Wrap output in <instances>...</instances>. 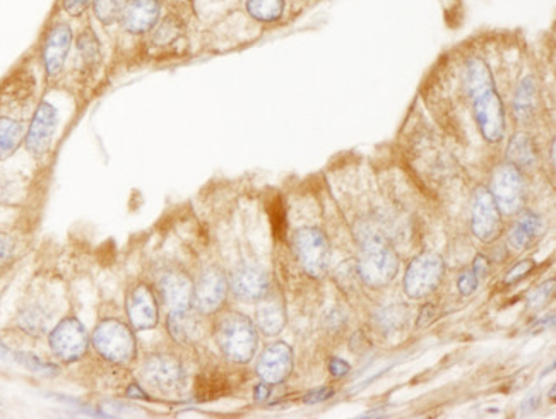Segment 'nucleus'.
Wrapping results in <instances>:
<instances>
[{"label":"nucleus","instance_id":"16","mask_svg":"<svg viewBox=\"0 0 556 419\" xmlns=\"http://www.w3.org/2000/svg\"><path fill=\"white\" fill-rule=\"evenodd\" d=\"M127 314L134 329H153L158 324V303L147 286H137L132 291L127 299Z\"/></svg>","mask_w":556,"mask_h":419},{"label":"nucleus","instance_id":"29","mask_svg":"<svg viewBox=\"0 0 556 419\" xmlns=\"http://www.w3.org/2000/svg\"><path fill=\"white\" fill-rule=\"evenodd\" d=\"M125 4L127 0H91V9L96 21H100L103 26H114L118 24Z\"/></svg>","mask_w":556,"mask_h":419},{"label":"nucleus","instance_id":"42","mask_svg":"<svg viewBox=\"0 0 556 419\" xmlns=\"http://www.w3.org/2000/svg\"><path fill=\"white\" fill-rule=\"evenodd\" d=\"M271 395V387H269V384H259L255 389H253V397H255V401H265L267 397Z\"/></svg>","mask_w":556,"mask_h":419},{"label":"nucleus","instance_id":"43","mask_svg":"<svg viewBox=\"0 0 556 419\" xmlns=\"http://www.w3.org/2000/svg\"><path fill=\"white\" fill-rule=\"evenodd\" d=\"M127 397H132V399H147L146 392L141 389L139 385H131L127 389Z\"/></svg>","mask_w":556,"mask_h":419},{"label":"nucleus","instance_id":"24","mask_svg":"<svg viewBox=\"0 0 556 419\" xmlns=\"http://www.w3.org/2000/svg\"><path fill=\"white\" fill-rule=\"evenodd\" d=\"M26 137V125L21 120L0 117V161L11 158Z\"/></svg>","mask_w":556,"mask_h":419},{"label":"nucleus","instance_id":"4","mask_svg":"<svg viewBox=\"0 0 556 419\" xmlns=\"http://www.w3.org/2000/svg\"><path fill=\"white\" fill-rule=\"evenodd\" d=\"M93 346L103 358L125 365L135 356V341L132 330L120 320H103L93 334Z\"/></svg>","mask_w":556,"mask_h":419},{"label":"nucleus","instance_id":"10","mask_svg":"<svg viewBox=\"0 0 556 419\" xmlns=\"http://www.w3.org/2000/svg\"><path fill=\"white\" fill-rule=\"evenodd\" d=\"M57 127H59L57 108L48 102H42L33 115L30 129L26 131L25 137L26 150L30 151V154L35 158H44L52 148Z\"/></svg>","mask_w":556,"mask_h":419},{"label":"nucleus","instance_id":"36","mask_svg":"<svg viewBox=\"0 0 556 419\" xmlns=\"http://www.w3.org/2000/svg\"><path fill=\"white\" fill-rule=\"evenodd\" d=\"M534 266H536L534 260H529V258H527V260H522V262H519V264L507 274L505 285H513V283L521 281L522 278H526L531 270H534Z\"/></svg>","mask_w":556,"mask_h":419},{"label":"nucleus","instance_id":"35","mask_svg":"<svg viewBox=\"0 0 556 419\" xmlns=\"http://www.w3.org/2000/svg\"><path fill=\"white\" fill-rule=\"evenodd\" d=\"M91 7V0H62L64 13L71 17H81L86 15Z\"/></svg>","mask_w":556,"mask_h":419},{"label":"nucleus","instance_id":"6","mask_svg":"<svg viewBox=\"0 0 556 419\" xmlns=\"http://www.w3.org/2000/svg\"><path fill=\"white\" fill-rule=\"evenodd\" d=\"M445 272L443 258L435 252L418 255L404 276V291L410 298H423L433 293Z\"/></svg>","mask_w":556,"mask_h":419},{"label":"nucleus","instance_id":"46","mask_svg":"<svg viewBox=\"0 0 556 419\" xmlns=\"http://www.w3.org/2000/svg\"><path fill=\"white\" fill-rule=\"evenodd\" d=\"M5 355H7V349H5V347H4V345L0 343V356H5Z\"/></svg>","mask_w":556,"mask_h":419},{"label":"nucleus","instance_id":"41","mask_svg":"<svg viewBox=\"0 0 556 419\" xmlns=\"http://www.w3.org/2000/svg\"><path fill=\"white\" fill-rule=\"evenodd\" d=\"M488 270H490V262H488V258H486L484 255H478V257L474 258L472 272H474V274L478 276V279H480V278H486Z\"/></svg>","mask_w":556,"mask_h":419},{"label":"nucleus","instance_id":"15","mask_svg":"<svg viewBox=\"0 0 556 419\" xmlns=\"http://www.w3.org/2000/svg\"><path fill=\"white\" fill-rule=\"evenodd\" d=\"M228 293V281L220 269L204 270L194 286V301L197 308L204 314H213L224 303Z\"/></svg>","mask_w":556,"mask_h":419},{"label":"nucleus","instance_id":"1","mask_svg":"<svg viewBox=\"0 0 556 419\" xmlns=\"http://www.w3.org/2000/svg\"><path fill=\"white\" fill-rule=\"evenodd\" d=\"M466 83L482 134L488 142H500L505 132V110L495 88V79L483 59L469 60Z\"/></svg>","mask_w":556,"mask_h":419},{"label":"nucleus","instance_id":"18","mask_svg":"<svg viewBox=\"0 0 556 419\" xmlns=\"http://www.w3.org/2000/svg\"><path fill=\"white\" fill-rule=\"evenodd\" d=\"M257 308V326L265 336H278L286 326V307L284 299L278 291H267L263 298L259 299Z\"/></svg>","mask_w":556,"mask_h":419},{"label":"nucleus","instance_id":"31","mask_svg":"<svg viewBox=\"0 0 556 419\" xmlns=\"http://www.w3.org/2000/svg\"><path fill=\"white\" fill-rule=\"evenodd\" d=\"M15 361H19L21 365H25L26 368H30L31 372L40 375H57L59 374V368L55 365H50V363H45L40 358L33 356V355H26V353H15Z\"/></svg>","mask_w":556,"mask_h":419},{"label":"nucleus","instance_id":"39","mask_svg":"<svg viewBox=\"0 0 556 419\" xmlns=\"http://www.w3.org/2000/svg\"><path fill=\"white\" fill-rule=\"evenodd\" d=\"M334 394L333 389H319L313 390L305 395V403L307 404H315V403H323L325 399H329Z\"/></svg>","mask_w":556,"mask_h":419},{"label":"nucleus","instance_id":"38","mask_svg":"<svg viewBox=\"0 0 556 419\" xmlns=\"http://www.w3.org/2000/svg\"><path fill=\"white\" fill-rule=\"evenodd\" d=\"M435 317H437V308H435V305H433V303H428V305H425V307L422 308V312H420L416 327L422 329V327L430 326V324L435 320Z\"/></svg>","mask_w":556,"mask_h":419},{"label":"nucleus","instance_id":"12","mask_svg":"<svg viewBox=\"0 0 556 419\" xmlns=\"http://www.w3.org/2000/svg\"><path fill=\"white\" fill-rule=\"evenodd\" d=\"M162 13V0H127L118 24L132 36H144L154 30Z\"/></svg>","mask_w":556,"mask_h":419},{"label":"nucleus","instance_id":"22","mask_svg":"<svg viewBox=\"0 0 556 419\" xmlns=\"http://www.w3.org/2000/svg\"><path fill=\"white\" fill-rule=\"evenodd\" d=\"M542 233V219L532 210H522L515 221L509 243L515 250H526Z\"/></svg>","mask_w":556,"mask_h":419},{"label":"nucleus","instance_id":"21","mask_svg":"<svg viewBox=\"0 0 556 419\" xmlns=\"http://www.w3.org/2000/svg\"><path fill=\"white\" fill-rule=\"evenodd\" d=\"M75 50H77L79 67L84 74H93L102 65V42L91 26H86L77 34Z\"/></svg>","mask_w":556,"mask_h":419},{"label":"nucleus","instance_id":"5","mask_svg":"<svg viewBox=\"0 0 556 419\" xmlns=\"http://www.w3.org/2000/svg\"><path fill=\"white\" fill-rule=\"evenodd\" d=\"M294 252L310 278H323L329 268V239L317 228H303L294 235Z\"/></svg>","mask_w":556,"mask_h":419},{"label":"nucleus","instance_id":"33","mask_svg":"<svg viewBox=\"0 0 556 419\" xmlns=\"http://www.w3.org/2000/svg\"><path fill=\"white\" fill-rule=\"evenodd\" d=\"M555 293V279H551L550 283H544L540 286L529 298V305L532 308H540L544 303H548V299L551 298V295Z\"/></svg>","mask_w":556,"mask_h":419},{"label":"nucleus","instance_id":"19","mask_svg":"<svg viewBox=\"0 0 556 419\" xmlns=\"http://www.w3.org/2000/svg\"><path fill=\"white\" fill-rule=\"evenodd\" d=\"M160 289L164 303L172 308V312L191 308L194 301V285L185 274L182 272L164 274L160 283Z\"/></svg>","mask_w":556,"mask_h":419},{"label":"nucleus","instance_id":"11","mask_svg":"<svg viewBox=\"0 0 556 419\" xmlns=\"http://www.w3.org/2000/svg\"><path fill=\"white\" fill-rule=\"evenodd\" d=\"M73 28L65 21L55 23L46 33L42 57H44L45 73L50 79H55L62 74L69 52L73 48Z\"/></svg>","mask_w":556,"mask_h":419},{"label":"nucleus","instance_id":"30","mask_svg":"<svg viewBox=\"0 0 556 419\" xmlns=\"http://www.w3.org/2000/svg\"><path fill=\"white\" fill-rule=\"evenodd\" d=\"M228 392V384L221 375H205L197 382L199 401H211Z\"/></svg>","mask_w":556,"mask_h":419},{"label":"nucleus","instance_id":"2","mask_svg":"<svg viewBox=\"0 0 556 419\" xmlns=\"http://www.w3.org/2000/svg\"><path fill=\"white\" fill-rule=\"evenodd\" d=\"M399 270V258L391 243L381 233H366L362 239L358 274L370 287L387 286Z\"/></svg>","mask_w":556,"mask_h":419},{"label":"nucleus","instance_id":"17","mask_svg":"<svg viewBox=\"0 0 556 419\" xmlns=\"http://www.w3.org/2000/svg\"><path fill=\"white\" fill-rule=\"evenodd\" d=\"M232 289L243 301H259L269 291V278L253 266H238L232 272Z\"/></svg>","mask_w":556,"mask_h":419},{"label":"nucleus","instance_id":"45","mask_svg":"<svg viewBox=\"0 0 556 419\" xmlns=\"http://www.w3.org/2000/svg\"><path fill=\"white\" fill-rule=\"evenodd\" d=\"M551 163L555 165V142L551 144Z\"/></svg>","mask_w":556,"mask_h":419},{"label":"nucleus","instance_id":"20","mask_svg":"<svg viewBox=\"0 0 556 419\" xmlns=\"http://www.w3.org/2000/svg\"><path fill=\"white\" fill-rule=\"evenodd\" d=\"M149 34H151L149 44L153 48L172 50L185 40L187 26L180 15L168 13V15H162V19L158 21V24Z\"/></svg>","mask_w":556,"mask_h":419},{"label":"nucleus","instance_id":"40","mask_svg":"<svg viewBox=\"0 0 556 419\" xmlns=\"http://www.w3.org/2000/svg\"><path fill=\"white\" fill-rule=\"evenodd\" d=\"M329 370H331V374L334 375V376H344V375L352 370V366L346 361H343V359L333 358L331 363H329Z\"/></svg>","mask_w":556,"mask_h":419},{"label":"nucleus","instance_id":"3","mask_svg":"<svg viewBox=\"0 0 556 419\" xmlns=\"http://www.w3.org/2000/svg\"><path fill=\"white\" fill-rule=\"evenodd\" d=\"M218 345L230 361L238 365L249 363L257 349L255 326L245 315H224L218 324Z\"/></svg>","mask_w":556,"mask_h":419},{"label":"nucleus","instance_id":"37","mask_svg":"<svg viewBox=\"0 0 556 419\" xmlns=\"http://www.w3.org/2000/svg\"><path fill=\"white\" fill-rule=\"evenodd\" d=\"M478 283H480L478 276H476L472 270H469V272H464V274L459 278V281H457V287H459L461 295L469 297V295H472V293L476 291Z\"/></svg>","mask_w":556,"mask_h":419},{"label":"nucleus","instance_id":"9","mask_svg":"<svg viewBox=\"0 0 556 419\" xmlns=\"http://www.w3.org/2000/svg\"><path fill=\"white\" fill-rule=\"evenodd\" d=\"M88 332L74 317L64 318L50 334V347L54 355L65 363L83 358L88 351Z\"/></svg>","mask_w":556,"mask_h":419},{"label":"nucleus","instance_id":"7","mask_svg":"<svg viewBox=\"0 0 556 419\" xmlns=\"http://www.w3.org/2000/svg\"><path fill=\"white\" fill-rule=\"evenodd\" d=\"M490 192L497 200L501 214H515L524 208L526 189L524 179L517 166L512 163L498 166L491 177Z\"/></svg>","mask_w":556,"mask_h":419},{"label":"nucleus","instance_id":"8","mask_svg":"<svg viewBox=\"0 0 556 419\" xmlns=\"http://www.w3.org/2000/svg\"><path fill=\"white\" fill-rule=\"evenodd\" d=\"M472 233L484 243H491L500 239L503 231L501 210L498 208L497 200L490 192V189L480 187L472 195V221H471Z\"/></svg>","mask_w":556,"mask_h":419},{"label":"nucleus","instance_id":"26","mask_svg":"<svg viewBox=\"0 0 556 419\" xmlns=\"http://www.w3.org/2000/svg\"><path fill=\"white\" fill-rule=\"evenodd\" d=\"M509 161L515 166H531L536 161V146L531 135L519 132L513 135L507 148Z\"/></svg>","mask_w":556,"mask_h":419},{"label":"nucleus","instance_id":"34","mask_svg":"<svg viewBox=\"0 0 556 419\" xmlns=\"http://www.w3.org/2000/svg\"><path fill=\"white\" fill-rule=\"evenodd\" d=\"M15 239L7 233H0V268L7 266L15 257Z\"/></svg>","mask_w":556,"mask_h":419},{"label":"nucleus","instance_id":"13","mask_svg":"<svg viewBox=\"0 0 556 419\" xmlns=\"http://www.w3.org/2000/svg\"><path fill=\"white\" fill-rule=\"evenodd\" d=\"M143 378L153 389L175 392L184 384V366L178 359L166 355L149 356L143 366Z\"/></svg>","mask_w":556,"mask_h":419},{"label":"nucleus","instance_id":"28","mask_svg":"<svg viewBox=\"0 0 556 419\" xmlns=\"http://www.w3.org/2000/svg\"><path fill=\"white\" fill-rule=\"evenodd\" d=\"M50 320H52L50 314L42 307L35 305V307H28L26 310L21 312L19 318H17V324L26 334L42 336L48 329Z\"/></svg>","mask_w":556,"mask_h":419},{"label":"nucleus","instance_id":"44","mask_svg":"<svg viewBox=\"0 0 556 419\" xmlns=\"http://www.w3.org/2000/svg\"><path fill=\"white\" fill-rule=\"evenodd\" d=\"M538 403H540V399H538V394H534V395H529L526 401H524V404H522V409L527 411V413H531V411H534L536 407H538Z\"/></svg>","mask_w":556,"mask_h":419},{"label":"nucleus","instance_id":"32","mask_svg":"<svg viewBox=\"0 0 556 419\" xmlns=\"http://www.w3.org/2000/svg\"><path fill=\"white\" fill-rule=\"evenodd\" d=\"M406 315H408V310L404 307H392V308L382 310V314L377 315V320L381 322L382 327L399 329L406 322Z\"/></svg>","mask_w":556,"mask_h":419},{"label":"nucleus","instance_id":"23","mask_svg":"<svg viewBox=\"0 0 556 419\" xmlns=\"http://www.w3.org/2000/svg\"><path fill=\"white\" fill-rule=\"evenodd\" d=\"M170 336L180 345H192L201 337V322L191 310H175L168 317Z\"/></svg>","mask_w":556,"mask_h":419},{"label":"nucleus","instance_id":"27","mask_svg":"<svg viewBox=\"0 0 556 419\" xmlns=\"http://www.w3.org/2000/svg\"><path fill=\"white\" fill-rule=\"evenodd\" d=\"M247 13L259 23H276L286 7V0H247Z\"/></svg>","mask_w":556,"mask_h":419},{"label":"nucleus","instance_id":"14","mask_svg":"<svg viewBox=\"0 0 556 419\" xmlns=\"http://www.w3.org/2000/svg\"><path fill=\"white\" fill-rule=\"evenodd\" d=\"M293 372V351L286 343H274L265 347L257 363V374L265 384L276 385Z\"/></svg>","mask_w":556,"mask_h":419},{"label":"nucleus","instance_id":"25","mask_svg":"<svg viewBox=\"0 0 556 419\" xmlns=\"http://www.w3.org/2000/svg\"><path fill=\"white\" fill-rule=\"evenodd\" d=\"M536 79L532 75L524 77L513 96V113L519 122L527 123L534 117V102H536Z\"/></svg>","mask_w":556,"mask_h":419}]
</instances>
